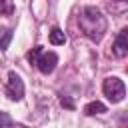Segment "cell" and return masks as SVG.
I'll list each match as a JSON object with an SVG mask.
<instances>
[{"label": "cell", "mask_w": 128, "mask_h": 128, "mask_svg": "<svg viewBox=\"0 0 128 128\" xmlns=\"http://www.w3.org/2000/svg\"><path fill=\"white\" fill-rule=\"evenodd\" d=\"M6 96H8L10 100H14V102H18V100L24 98V82H22V78H20L14 70L8 72V80H6Z\"/></svg>", "instance_id": "4"}, {"label": "cell", "mask_w": 128, "mask_h": 128, "mask_svg": "<svg viewBox=\"0 0 128 128\" xmlns=\"http://www.w3.org/2000/svg\"><path fill=\"white\" fill-rule=\"evenodd\" d=\"M106 112V104H102L100 100H94V102H88L84 106V114L86 116H96V114H104Z\"/></svg>", "instance_id": "6"}, {"label": "cell", "mask_w": 128, "mask_h": 128, "mask_svg": "<svg viewBox=\"0 0 128 128\" xmlns=\"http://www.w3.org/2000/svg\"><path fill=\"white\" fill-rule=\"evenodd\" d=\"M28 60L32 62V64H36V68L42 72V74H52L54 72V68H56V64H58V54L56 52H46L42 46H34L30 52H28Z\"/></svg>", "instance_id": "2"}, {"label": "cell", "mask_w": 128, "mask_h": 128, "mask_svg": "<svg viewBox=\"0 0 128 128\" xmlns=\"http://www.w3.org/2000/svg\"><path fill=\"white\" fill-rule=\"evenodd\" d=\"M48 40H50V44H52V46H64V44H66V34H64L58 26H54V28L50 30Z\"/></svg>", "instance_id": "7"}, {"label": "cell", "mask_w": 128, "mask_h": 128, "mask_svg": "<svg viewBox=\"0 0 128 128\" xmlns=\"http://www.w3.org/2000/svg\"><path fill=\"white\" fill-rule=\"evenodd\" d=\"M10 40H12V30H10V28H6V30L0 34V52H6V50H8Z\"/></svg>", "instance_id": "8"}, {"label": "cell", "mask_w": 128, "mask_h": 128, "mask_svg": "<svg viewBox=\"0 0 128 128\" xmlns=\"http://www.w3.org/2000/svg\"><path fill=\"white\" fill-rule=\"evenodd\" d=\"M102 92H104V96H106L112 104H118V102H122L124 96H126V86H124V82H122L118 76H108V78H104V82H102Z\"/></svg>", "instance_id": "3"}, {"label": "cell", "mask_w": 128, "mask_h": 128, "mask_svg": "<svg viewBox=\"0 0 128 128\" xmlns=\"http://www.w3.org/2000/svg\"><path fill=\"white\" fill-rule=\"evenodd\" d=\"M78 26L82 30V34L92 40V42H102L106 30H108V20L106 16L102 14L100 8L96 6H84L78 14Z\"/></svg>", "instance_id": "1"}, {"label": "cell", "mask_w": 128, "mask_h": 128, "mask_svg": "<svg viewBox=\"0 0 128 128\" xmlns=\"http://www.w3.org/2000/svg\"><path fill=\"white\" fill-rule=\"evenodd\" d=\"M14 12V0H0V14L10 16Z\"/></svg>", "instance_id": "9"}, {"label": "cell", "mask_w": 128, "mask_h": 128, "mask_svg": "<svg viewBox=\"0 0 128 128\" xmlns=\"http://www.w3.org/2000/svg\"><path fill=\"white\" fill-rule=\"evenodd\" d=\"M60 104H62L64 108H68V110H72V108H74V102H72L70 98H66V96H60Z\"/></svg>", "instance_id": "11"}, {"label": "cell", "mask_w": 128, "mask_h": 128, "mask_svg": "<svg viewBox=\"0 0 128 128\" xmlns=\"http://www.w3.org/2000/svg\"><path fill=\"white\" fill-rule=\"evenodd\" d=\"M12 122H14V120H12L6 112H0V126H10Z\"/></svg>", "instance_id": "10"}, {"label": "cell", "mask_w": 128, "mask_h": 128, "mask_svg": "<svg viewBox=\"0 0 128 128\" xmlns=\"http://www.w3.org/2000/svg\"><path fill=\"white\" fill-rule=\"evenodd\" d=\"M112 54L116 58H126V54H128V28H122L116 34V38L112 42Z\"/></svg>", "instance_id": "5"}]
</instances>
